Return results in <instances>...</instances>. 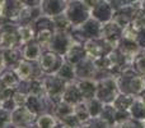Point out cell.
Listing matches in <instances>:
<instances>
[{
	"instance_id": "obj_25",
	"label": "cell",
	"mask_w": 145,
	"mask_h": 128,
	"mask_svg": "<svg viewBox=\"0 0 145 128\" xmlns=\"http://www.w3.org/2000/svg\"><path fill=\"white\" fill-rule=\"evenodd\" d=\"M57 74L60 76L61 78H64L66 82H71V81L76 80V76H75V67L66 60L64 62L63 65L60 67V69L57 70Z\"/></svg>"
},
{
	"instance_id": "obj_38",
	"label": "cell",
	"mask_w": 145,
	"mask_h": 128,
	"mask_svg": "<svg viewBox=\"0 0 145 128\" xmlns=\"http://www.w3.org/2000/svg\"><path fill=\"white\" fill-rule=\"evenodd\" d=\"M143 53L145 54V48H143Z\"/></svg>"
},
{
	"instance_id": "obj_9",
	"label": "cell",
	"mask_w": 145,
	"mask_h": 128,
	"mask_svg": "<svg viewBox=\"0 0 145 128\" xmlns=\"http://www.w3.org/2000/svg\"><path fill=\"white\" fill-rule=\"evenodd\" d=\"M122 31L123 28L121 26H118L115 21L111 19L101 26V37L108 44H111L113 48H117L118 41L122 37Z\"/></svg>"
},
{
	"instance_id": "obj_28",
	"label": "cell",
	"mask_w": 145,
	"mask_h": 128,
	"mask_svg": "<svg viewBox=\"0 0 145 128\" xmlns=\"http://www.w3.org/2000/svg\"><path fill=\"white\" fill-rule=\"evenodd\" d=\"M130 115L131 118L139 119V121H145V105L138 97L135 99V101H134L133 106L130 109Z\"/></svg>"
},
{
	"instance_id": "obj_36",
	"label": "cell",
	"mask_w": 145,
	"mask_h": 128,
	"mask_svg": "<svg viewBox=\"0 0 145 128\" xmlns=\"http://www.w3.org/2000/svg\"><path fill=\"white\" fill-rule=\"evenodd\" d=\"M4 88V85H3V82H1V78H0V91Z\"/></svg>"
},
{
	"instance_id": "obj_29",
	"label": "cell",
	"mask_w": 145,
	"mask_h": 128,
	"mask_svg": "<svg viewBox=\"0 0 145 128\" xmlns=\"http://www.w3.org/2000/svg\"><path fill=\"white\" fill-rule=\"evenodd\" d=\"M131 65H133V68L139 73V74L145 76V54L144 53L136 54V55L133 58Z\"/></svg>"
},
{
	"instance_id": "obj_37",
	"label": "cell",
	"mask_w": 145,
	"mask_h": 128,
	"mask_svg": "<svg viewBox=\"0 0 145 128\" xmlns=\"http://www.w3.org/2000/svg\"><path fill=\"white\" fill-rule=\"evenodd\" d=\"M20 128H36V126L33 124V126H27V127H20Z\"/></svg>"
},
{
	"instance_id": "obj_21",
	"label": "cell",
	"mask_w": 145,
	"mask_h": 128,
	"mask_svg": "<svg viewBox=\"0 0 145 128\" xmlns=\"http://www.w3.org/2000/svg\"><path fill=\"white\" fill-rule=\"evenodd\" d=\"M135 99H136V96H134V95L120 92L117 95V97L113 100L112 105L115 106L116 110H118V111H127V113H130V109H131V106H133Z\"/></svg>"
},
{
	"instance_id": "obj_31",
	"label": "cell",
	"mask_w": 145,
	"mask_h": 128,
	"mask_svg": "<svg viewBox=\"0 0 145 128\" xmlns=\"http://www.w3.org/2000/svg\"><path fill=\"white\" fill-rule=\"evenodd\" d=\"M10 118H12V113L1 109V110H0V128H4L7 124H9Z\"/></svg>"
},
{
	"instance_id": "obj_18",
	"label": "cell",
	"mask_w": 145,
	"mask_h": 128,
	"mask_svg": "<svg viewBox=\"0 0 145 128\" xmlns=\"http://www.w3.org/2000/svg\"><path fill=\"white\" fill-rule=\"evenodd\" d=\"M64 101L71 104V105H76L78 103L83 101L82 94H80L79 88H78V85L75 81H71V82H68L65 90L63 92V96H61Z\"/></svg>"
},
{
	"instance_id": "obj_15",
	"label": "cell",
	"mask_w": 145,
	"mask_h": 128,
	"mask_svg": "<svg viewBox=\"0 0 145 128\" xmlns=\"http://www.w3.org/2000/svg\"><path fill=\"white\" fill-rule=\"evenodd\" d=\"M79 88L82 97L84 101H88L90 99L95 97V92H97V81L92 80V78H83V80H75Z\"/></svg>"
},
{
	"instance_id": "obj_7",
	"label": "cell",
	"mask_w": 145,
	"mask_h": 128,
	"mask_svg": "<svg viewBox=\"0 0 145 128\" xmlns=\"http://www.w3.org/2000/svg\"><path fill=\"white\" fill-rule=\"evenodd\" d=\"M64 62H65L64 55H60L50 49H45L41 54L38 63L43 74H52V73H57Z\"/></svg>"
},
{
	"instance_id": "obj_1",
	"label": "cell",
	"mask_w": 145,
	"mask_h": 128,
	"mask_svg": "<svg viewBox=\"0 0 145 128\" xmlns=\"http://www.w3.org/2000/svg\"><path fill=\"white\" fill-rule=\"evenodd\" d=\"M95 81H97L95 97L102 101L103 104H112L113 100L120 94L116 77H113V76H105V77H101Z\"/></svg>"
},
{
	"instance_id": "obj_13",
	"label": "cell",
	"mask_w": 145,
	"mask_h": 128,
	"mask_svg": "<svg viewBox=\"0 0 145 128\" xmlns=\"http://www.w3.org/2000/svg\"><path fill=\"white\" fill-rule=\"evenodd\" d=\"M24 8V5L20 3V0H7L3 9V14L0 17H3L5 21L10 23H17L18 25V19L19 15L22 13V9Z\"/></svg>"
},
{
	"instance_id": "obj_3",
	"label": "cell",
	"mask_w": 145,
	"mask_h": 128,
	"mask_svg": "<svg viewBox=\"0 0 145 128\" xmlns=\"http://www.w3.org/2000/svg\"><path fill=\"white\" fill-rule=\"evenodd\" d=\"M64 14L72 27H79L90 17V8L83 0H70L68 1Z\"/></svg>"
},
{
	"instance_id": "obj_17",
	"label": "cell",
	"mask_w": 145,
	"mask_h": 128,
	"mask_svg": "<svg viewBox=\"0 0 145 128\" xmlns=\"http://www.w3.org/2000/svg\"><path fill=\"white\" fill-rule=\"evenodd\" d=\"M20 49H22L23 59H25V60H32V62L40 60V56L43 51L42 46H41L36 40H32V41H29V42L22 45Z\"/></svg>"
},
{
	"instance_id": "obj_32",
	"label": "cell",
	"mask_w": 145,
	"mask_h": 128,
	"mask_svg": "<svg viewBox=\"0 0 145 128\" xmlns=\"http://www.w3.org/2000/svg\"><path fill=\"white\" fill-rule=\"evenodd\" d=\"M20 3H22L24 7L37 8V7H40V5H41L42 0H20Z\"/></svg>"
},
{
	"instance_id": "obj_34",
	"label": "cell",
	"mask_w": 145,
	"mask_h": 128,
	"mask_svg": "<svg viewBox=\"0 0 145 128\" xmlns=\"http://www.w3.org/2000/svg\"><path fill=\"white\" fill-rule=\"evenodd\" d=\"M5 1L7 0H0V15L3 14V9H4V5H5Z\"/></svg>"
},
{
	"instance_id": "obj_22",
	"label": "cell",
	"mask_w": 145,
	"mask_h": 128,
	"mask_svg": "<svg viewBox=\"0 0 145 128\" xmlns=\"http://www.w3.org/2000/svg\"><path fill=\"white\" fill-rule=\"evenodd\" d=\"M42 15L41 8H29V7H24L22 9V13L19 15L18 19V25H32L37 18H40Z\"/></svg>"
},
{
	"instance_id": "obj_24",
	"label": "cell",
	"mask_w": 145,
	"mask_h": 128,
	"mask_svg": "<svg viewBox=\"0 0 145 128\" xmlns=\"http://www.w3.org/2000/svg\"><path fill=\"white\" fill-rule=\"evenodd\" d=\"M56 124H57V118L54 114L43 113L37 117L35 126L36 128H55Z\"/></svg>"
},
{
	"instance_id": "obj_30",
	"label": "cell",
	"mask_w": 145,
	"mask_h": 128,
	"mask_svg": "<svg viewBox=\"0 0 145 128\" xmlns=\"http://www.w3.org/2000/svg\"><path fill=\"white\" fill-rule=\"evenodd\" d=\"M118 124L121 128H145V121H139V119L131 118V117H129L127 119H125Z\"/></svg>"
},
{
	"instance_id": "obj_8",
	"label": "cell",
	"mask_w": 145,
	"mask_h": 128,
	"mask_svg": "<svg viewBox=\"0 0 145 128\" xmlns=\"http://www.w3.org/2000/svg\"><path fill=\"white\" fill-rule=\"evenodd\" d=\"M14 70L20 78V81H32L35 78H40L43 76L38 62L25 60V59H23Z\"/></svg>"
},
{
	"instance_id": "obj_11",
	"label": "cell",
	"mask_w": 145,
	"mask_h": 128,
	"mask_svg": "<svg viewBox=\"0 0 145 128\" xmlns=\"http://www.w3.org/2000/svg\"><path fill=\"white\" fill-rule=\"evenodd\" d=\"M36 119H37L36 114L29 111L25 106H20V108H17L15 110L12 111L10 122L17 128H20V127L33 126L36 123Z\"/></svg>"
},
{
	"instance_id": "obj_35",
	"label": "cell",
	"mask_w": 145,
	"mask_h": 128,
	"mask_svg": "<svg viewBox=\"0 0 145 128\" xmlns=\"http://www.w3.org/2000/svg\"><path fill=\"white\" fill-rule=\"evenodd\" d=\"M55 128H66V127L64 126V124L61 123V122H60V121H59V119H57V124H56V126H55Z\"/></svg>"
},
{
	"instance_id": "obj_4",
	"label": "cell",
	"mask_w": 145,
	"mask_h": 128,
	"mask_svg": "<svg viewBox=\"0 0 145 128\" xmlns=\"http://www.w3.org/2000/svg\"><path fill=\"white\" fill-rule=\"evenodd\" d=\"M42 80H43V86H45L46 96L48 99H51L52 101L60 100L68 82L64 78H61L57 73L43 74Z\"/></svg>"
},
{
	"instance_id": "obj_20",
	"label": "cell",
	"mask_w": 145,
	"mask_h": 128,
	"mask_svg": "<svg viewBox=\"0 0 145 128\" xmlns=\"http://www.w3.org/2000/svg\"><path fill=\"white\" fill-rule=\"evenodd\" d=\"M0 78H1V82L4 85V87L7 88H12V90H18L20 85V78L18 77V74L15 73L14 69H4L1 73H0Z\"/></svg>"
},
{
	"instance_id": "obj_19",
	"label": "cell",
	"mask_w": 145,
	"mask_h": 128,
	"mask_svg": "<svg viewBox=\"0 0 145 128\" xmlns=\"http://www.w3.org/2000/svg\"><path fill=\"white\" fill-rule=\"evenodd\" d=\"M4 53V60L5 65L9 69H15L19 65V63L23 60V54H22V49L19 48H13V49H8V50H3Z\"/></svg>"
},
{
	"instance_id": "obj_16",
	"label": "cell",
	"mask_w": 145,
	"mask_h": 128,
	"mask_svg": "<svg viewBox=\"0 0 145 128\" xmlns=\"http://www.w3.org/2000/svg\"><path fill=\"white\" fill-rule=\"evenodd\" d=\"M66 62H69L70 64L75 65L79 62H82L84 58H87V54H85V49L84 45L76 41H72V44L70 45V48L68 49V51L64 55Z\"/></svg>"
},
{
	"instance_id": "obj_2",
	"label": "cell",
	"mask_w": 145,
	"mask_h": 128,
	"mask_svg": "<svg viewBox=\"0 0 145 128\" xmlns=\"http://www.w3.org/2000/svg\"><path fill=\"white\" fill-rule=\"evenodd\" d=\"M33 26H35V31H36V36L35 40L42 46V49L48 48L51 42V38L55 35V26H54V21L51 17H47V15H41L40 18L33 22Z\"/></svg>"
},
{
	"instance_id": "obj_33",
	"label": "cell",
	"mask_w": 145,
	"mask_h": 128,
	"mask_svg": "<svg viewBox=\"0 0 145 128\" xmlns=\"http://www.w3.org/2000/svg\"><path fill=\"white\" fill-rule=\"evenodd\" d=\"M4 69H7V65H5V60H4V53H3V50L0 49V73Z\"/></svg>"
},
{
	"instance_id": "obj_26",
	"label": "cell",
	"mask_w": 145,
	"mask_h": 128,
	"mask_svg": "<svg viewBox=\"0 0 145 128\" xmlns=\"http://www.w3.org/2000/svg\"><path fill=\"white\" fill-rule=\"evenodd\" d=\"M74 114L80 121V123H85V122H88L89 119H92L90 118L89 110H88L87 101H84V100L78 103L76 105H74Z\"/></svg>"
},
{
	"instance_id": "obj_6",
	"label": "cell",
	"mask_w": 145,
	"mask_h": 128,
	"mask_svg": "<svg viewBox=\"0 0 145 128\" xmlns=\"http://www.w3.org/2000/svg\"><path fill=\"white\" fill-rule=\"evenodd\" d=\"M84 49H85V54L89 59L95 60L98 58L106 56L113 50V48L111 44H108L107 41H105L102 37H95V38H88L84 44Z\"/></svg>"
},
{
	"instance_id": "obj_14",
	"label": "cell",
	"mask_w": 145,
	"mask_h": 128,
	"mask_svg": "<svg viewBox=\"0 0 145 128\" xmlns=\"http://www.w3.org/2000/svg\"><path fill=\"white\" fill-rule=\"evenodd\" d=\"M75 67V76L76 80H83V78H92L95 80V74H97V68L94 65V62L92 59L84 58L82 62L74 65Z\"/></svg>"
},
{
	"instance_id": "obj_5",
	"label": "cell",
	"mask_w": 145,
	"mask_h": 128,
	"mask_svg": "<svg viewBox=\"0 0 145 128\" xmlns=\"http://www.w3.org/2000/svg\"><path fill=\"white\" fill-rule=\"evenodd\" d=\"M17 23H5L0 26V49L8 50L20 46V37Z\"/></svg>"
},
{
	"instance_id": "obj_27",
	"label": "cell",
	"mask_w": 145,
	"mask_h": 128,
	"mask_svg": "<svg viewBox=\"0 0 145 128\" xmlns=\"http://www.w3.org/2000/svg\"><path fill=\"white\" fill-rule=\"evenodd\" d=\"M87 105H88V110H89V114H90V118H99L105 104L101 100H98L97 97H93L87 101Z\"/></svg>"
},
{
	"instance_id": "obj_10",
	"label": "cell",
	"mask_w": 145,
	"mask_h": 128,
	"mask_svg": "<svg viewBox=\"0 0 145 128\" xmlns=\"http://www.w3.org/2000/svg\"><path fill=\"white\" fill-rule=\"evenodd\" d=\"M72 41L74 40H72L71 35L69 32H57V31H56L55 35L51 38V42L47 49L60 54V55H65V53L68 51V49L70 48Z\"/></svg>"
},
{
	"instance_id": "obj_12",
	"label": "cell",
	"mask_w": 145,
	"mask_h": 128,
	"mask_svg": "<svg viewBox=\"0 0 145 128\" xmlns=\"http://www.w3.org/2000/svg\"><path fill=\"white\" fill-rule=\"evenodd\" d=\"M66 5H68V0H42L40 8L43 15L47 17H56L60 15L65 12Z\"/></svg>"
},
{
	"instance_id": "obj_23",
	"label": "cell",
	"mask_w": 145,
	"mask_h": 128,
	"mask_svg": "<svg viewBox=\"0 0 145 128\" xmlns=\"http://www.w3.org/2000/svg\"><path fill=\"white\" fill-rule=\"evenodd\" d=\"M18 32H19V37H20V46L35 40L36 31L33 23L32 25H19L18 26Z\"/></svg>"
}]
</instances>
